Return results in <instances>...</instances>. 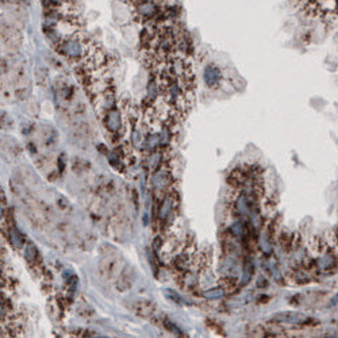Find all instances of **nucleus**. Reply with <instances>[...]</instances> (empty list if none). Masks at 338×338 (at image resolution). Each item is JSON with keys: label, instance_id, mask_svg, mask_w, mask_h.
I'll return each mask as SVG.
<instances>
[{"label": "nucleus", "instance_id": "10", "mask_svg": "<svg viewBox=\"0 0 338 338\" xmlns=\"http://www.w3.org/2000/svg\"><path fill=\"white\" fill-rule=\"evenodd\" d=\"M34 76L37 85L41 88H46L47 84H49V70H47L46 66H37L34 70Z\"/></svg>", "mask_w": 338, "mask_h": 338}, {"label": "nucleus", "instance_id": "11", "mask_svg": "<svg viewBox=\"0 0 338 338\" xmlns=\"http://www.w3.org/2000/svg\"><path fill=\"white\" fill-rule=\"evenodd\" d=\"M25 258L29 265H35L38 260V250L33 244H27L25 248Z\"/></svg>", "mask_w": 338, "mask_h": 338}, {"label": "nucleus", "instance_id": "15", "mask_svg": "<svg viewBox=\"0 0 338 338\" xmlns=\"http://www.w3.org/2000/svg\"><path fill=\"white\" fill-rule=\"evenodd\" d=\"M162 248V239L161 237H157V238H154L153 241V249L156 250V252H158V250L161 249Z\"/></svg>", "mask_w": 338, "mask_h": 338}, {"label": "nucleus", "instance_id": "3", "mask_svg": "<svg viewBox=\"0 0 338 338\" xmlns=\"http://www.w3.org/2000/svg\"><path fill=\"white\" fill-rule=\"evenodd\" d=\"M125 268L120 261L119 257L115 256H107L100 260L99 262V272L100 275L107 279V280H116V277L119 276V273L122 272V269Z\"/></svg>", "mask_w": 338, "mask_h": 338}, {"label": "nucleus", "instance_id": "8", "mask_svg": "<svg viewBox=\"0 0 338 338\" xmlns=\"http://www.w3.org/2000/svg\"><path fill=\"white\" fill-rule=\"evenodd\" d=\"M310 319L307 317H304L300 312H280L276 317H273L272 322L277 323V325H306Z\"/></svg>", "mask_w": 338, "mask_h": 338}, {"label": "nucleus", "instance_id": "12", "mask_svg": "<svg viewBox=\"0 0 338 338\" xmlns=\"http://www.w3.org/2000/svg\"><path fill=\"white\" fill-rule=\"evenodd\" d=\"M225 288L223 287H216V288H210L207 291L203 292V296L208 300H216L221 299L223 295H225Z\"/></svg>", "mask_w": 338, "mask_h": 338}, {"label": "nucleus", "instance_id": "9", "mask_svg": "<svg viewBox=\"0 0 338 338\" xmlns=\"http://www.w3.org/2000/svg\"><path fill=\"white\" fill-rule=\"evenodd\" d=\"M204 83L207 85L208 88H215L216 85L219 84V81L222 79V73L219 70L218 66L215 65H207L203 73Z\"/></svg>", "mask_w": 338, "mask_h": 338}, {"label": "nucleus", "instance_id": "14", "mask_svg": "<svg viewBox=\"0 0 338 338\" xmlns=\"http://www.w3.org/2000/svg\"><path fill=\"white\" fill-rule=\"evenodd\" d=\"M166 296H168L169 299L172 300V302H175V303H177V304H185L184 303V299H183V298H181V296L179 295V294H176V292L171 291V289H168V291H166Z\"/></svg>", "mask_w": 338, "mask_h": 338}, {"label": "nucleus", "instance_id": "16", "mask_svg": "<svg viewBox=\"0 0 338 338\" xmlns=\"http://www.w3.org/2000/svg\"><path fill=\"white\" fill-rule=\"evenodd\" d=\"M145 2H153V3H158L160 0H145Z\"/></svg>", "mask_w": 338, "mask_h": 338}, {"label": "nucleus", "instance_id": "7", "mask_svg": "<svg viewBox=\"0 0 338 338\" xmlns=\"http://www.w3.org/2000/svg\"><path fill=\"white\" fill-rule=\"evenodd\" d=\"M135 280V272L134 269L129 265H125L122 269V272L119 273V276L116 277L115 280V288L119 292L129 291L133 287Z\"/></svg>", "mask_w": 338, "mask_h": 338}, {"label": "nucleus", "instance_id": "4", "mask_svg": "<svg viewBox=\"0 0 338 338\" xmlns=\"http://www.w3.org/2000/svg\"><path fill=\"white\" fill-rule=\"evenodd\" d=\"M133 11L141 20H152L161 12L157 3L145 0H133Z\"/></svg>", "mask_w": 338, "mask_h": 338}, {"label": "nucleus", "instance_id": "1", "mask_svg": "<svg viewBox=\"0 0 338 338\" xmlns=\"http://www.w3.org/2000/svg\"><path fill=\"white\" fill-rule=\"evenodd\" d=\"M93 46L95 45L91 43L87 35L81 34V33L77 31L76 34L64 37L61 39V42L56 46V49H57V52L61 56H64V57L70 60V61L81 62L88 56V53Z\"/></svg>", "mask_w": 338, "mask_h": 338}, {"label": "nucleus", "instance_id": "6", "mask_svg": "<svg viewBox=\"0 0 338 338\" xmlns=\"http://www.w3.org/2000/svg\"><path fill=\"white\" fill-rule=\"evenodd\" d=\"M129 308L138 317H142V318H150V317H153L156 314V304L146 299L131 300Z\"/></svg>", "mask_w": 338, "mask_h": 338}, {"label": "nucleus", "instance_id": "2", "mask_svg": "<svg viewBox=\"0 0 338 338\" xmlns=\"http://www.w3.org/2000/svg\"><path fill=\"white\" fill-rule=\"evenodd\" d=\"M2 42L10 53H16L22 46L23 35L20 29L10 20H2Z\"/></svg>", "mask_w": 338, "mask_h": 338}, {"label": "nucleus", "instance_id": "5", "mask_svg": "<svg viewBox=\"0 0 338 338\" xmlns=\"http://www.w3.org/2000/svg\"><path fill=\"white\" fill-rule=\"evenodd\" d=\"M103 122L104 126L110 133H118L122 130V112L119 111V108H116L115 106L103 112Z\"/></svg>", "mask_w": 338, "mask_h": 338}, {"label": "nucleus", "instance_id": "13", "mask_svg": "<svg viewBox=\"0 0 338 338\" xmlns=\"http://www.w3.org/2000/svg\"><path fill=\"white\" fill-rule=\"evenodd\" d=\"M252 276H253V264L250 261H245V264H244V272H242L244 284H246L252 279Z\"/></svg>", "mask_w": 338, "mask_h": 338}]
</instances>
